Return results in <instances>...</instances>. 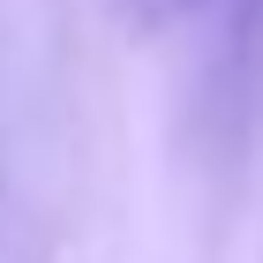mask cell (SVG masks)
<instances>
[{
  "mask_svg": "<svg viewBox=\"0 0 263 263\" xmlns=\"http://www.w3.org/2000/svg\"><path fill=\"white\" fill-rule=\"evenodd\" d=\"M158 15H181V8H203V0H151Z\"/></svg>",
  "mask_w": 263,
  "mask_h": 263,
  "instance_id": "6da1fadb",
  "label": "cell"
}]
</instances>
